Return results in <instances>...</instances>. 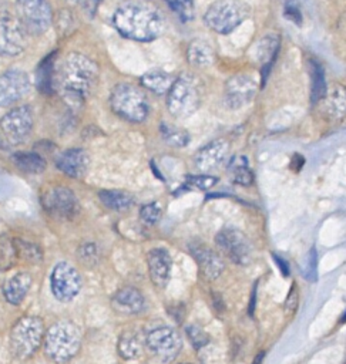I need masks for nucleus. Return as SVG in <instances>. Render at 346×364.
Instances as JSON below:
<instances>
[{"label":"nucleus","mask_w":346,"mask_h":364,"mask_svg":"<svg viewBox=\"0 0 346 364\" xmlns=\"http://www.w3.org/2000/svg\"><path fill=\"white\" fill-rule=\"evenodd\" d=\"M112 23L121 36L135 41H152L164 30L159 10L144 1H127L118 6Z\"/></svg>","instance_id":"1"},{"label":"nucleus","mask_w":346,"mask_h":364,"mask_svg":"<svg viewBox=\"0 0 346 364\" xmlns=\"http://www.w3.org/2000/svg\"><path fill=\"white\" fill-rule=\"evenodd\" d=\"M98 78V65L84 54L70 53L57 71V84L70 104H83Z\"/></svg>","instance_id":"2"},{"label":"nucleus","mask_w":346,"mask_h":364,"mask_svg":"<svg viewBox=\"0 0 346 364\" xmlns=\"http://www.w3.org/2000/svg\"><path fill=\"white\" fill-rule=\"evenodd\" d=\"M202 97L201 80L191 73H182L167 92V108L175 118H187L201 107Z\"/></svg>","instance_id":"3"},{"label":"nucleus","mask_w":346,"mask_h":364,"mask_svg":"<svg viewBox=\"0 0 346 364\" xmlns=\"http://www.w3.org/2000/svg\"><path fill=\"white\" fill-rule=\"evenodd\" d=\"M81 333L78 327L68 320L53 324L44 336L46 355L58 364L70 361L80 350Z\"/></svg>","instance_id":"4"},{"label":"nucleus","mask_w":346,"mask_h":364,"mask_svg":"<svg viewBox=\"0 0 346 364\" xmlns=\"http://www.w3.org/2000/svg\"><path fill=\"white\" fill-rule=\"evenodd\" d=\"M110 107L118 117L131 122H142L150 112L145 92L140 87L128 82H120L112 88Z\"/></svg>","instance_id":"5"},{"label":"nucleus","mask_w":346,"mask_h":364,"mask_svg":"<svg viewBox=\"0 0 346 364\" xmlns=\"http://www.w3.org/2000/svg\"><path fill=\"white\" fill-rule=\"evenodd\" d=\"M44 337L43 320L36 316H24L16 321L10 331V351L13 357L26 360L40 347Z\"/></svg>","instance_id":"6"},{"label":"nucleus","mask_w":346,"mask_h":364,"mask_svg":"<svg viewBox=\"0 0 346 364\" xmlns=\"http://www.w3.org/2000/svg\"><path fill=\"white\" fill-rule=\"evenodd\" d=\"M251 9L246 3L239 0H216L206 9L204 14L205 24L219 33L229 34L245 18H248Z\"/></svg>","instance_id":"7"},{"label":"nucleus","mask_w":346,"mask_h":364,"mask_svg":"<svg viewBox=\"0 0 346 364\" xmlns=\"http://www.w3.org/2000/svg\"><path fill=\"white\" fill-rule=\"evenodd\" d=\"M16 7L27 34H41L53 23V10L47 0H16Z\"/></svg>","instance_id":"8"},{"label":"nucleus","mask_w":346,"mask_h":364,"mask_svg":"<svg viewBox=\"0 0 346 364\" xmlns=\"http://www.w3.org/2000/svg\"><path fill=\"white\" fill-rule=\"evenodd\" d=\"M81 276L75 267L67 262H58L50 274V289L53 296L63 303L73 300L81 290Z\"/></svg>","instance_id":"9"},{"label":"nucleus","mask_w":346,"mask_h":364,"mask_svg":"<svg viewBox=\"0 0 346 364\" xmlns=\"http://www.w3.org/2000/svg\"><path fill=\"white\" fill-rule=\"evenodd\" d=\"M215 243L224 256L238 266H245L252 260V247L249 240L242 232L234 228L219 230L215 236Z\"/></svg>","instance_id":"10"},{"label":"nucleus","mask_w":346,"mask_h":364,"mask_svg":"<svg viewBox=\"0 0 346 364\" xmlns=\"http://www.w3.org/2000/svg\"><path fill=\"white\" fill-rule=\"evenodd\" d=\"M26 28L17 16L0 13V55L14 57L26 48Z\"/></svg>","instance_id":"11"},{"label":"nucleus","mask_w":346,"mask_h":364,"mask_svg":"<svg viewBox=\"0 0 346 364\" xmlns=\"http://www.w3.org/2000/svg\"><path fill=\"white\" fill-rule=\"evenodd\" d=\"M33 129V112L27 105L10 109L0 118V131L10 144H21Z\"/></svg>","instance_id":"12"},{"label":"nucleus","mask_w":346,"mask_h":364,"mask_svg":"<svg viewBox=\"0 0 346 364\" xmlns=\"http://www.w3.org/2000/svg\"><path fill=\"white\" fill-rule=\"evenodd\" d=\"M145 344L164 363L174 360L182 348L181 336L168 326L152 328L145 337Z\"/></svg>","instance_id":"13"},{"label":"nucleus","mask_w":346,"mask_h":364,"mask_svg":"<svg viewBox=\"0 0 346 364\" xmlns=\"http://www.w3.org/2000/svg\"><path fill=\"white\" fill-rule=\"evenodd\" d=\"M256 94V82L251 75L238 74L226 80L224 102L229 109H239L249 104Z\"/></svg>","instance_id":"14"},{"label":"nucleus","mask_w":346,"mask_h":364,"mask_svg":"<svg viewBox=\"0 0 346 364\" xmlns=\"http://www.w3.org/2000/svg\"><path fill=\"white\" fill-rule=\"evenodd\" d=\"M28 75L21 70H9L0 75V107H10L30 92Z\"/></svg>","instance_id":"15"},{"label":"nucleus","mask_w":346,"mask_h":364,"mask_svg":"<svg viewBox=\"0 0 346 364\" xmlns=\"http://www.w3.org/2000/svg\"><path fill=\"white\" fill-rule=\"evenodd\" d=\"M43 205L48 212L68 219L74 218L80 210V205L74 192L65 186L50 189L43 198Z\"/></svg>","instance_id":"16"},{"label":"nucleus","mask_w":346,"mask_h":364,"mask_svg":"<svg viewBox=\"0 0 346 364\" xmlns=\"http://www.w3.org/2000/svg\"><path fill=\"white\" fill-rule=\"evenodd\" d=\"M229 144L224 138L214 139L204 145L194 156V165L201 172H209L218 169L228 156Z\"/></svg>","instance_id":"17"},{"label":"nucleus","mask_w":346,"mask_h":364,"mask_svg":"<svg viewBox=\"0 0 346 364\" xmlns=\"http://www.w3.org/2000/svg\"><path fill=\"white\" fill-rule=\"evenodd\" d=\"M320 102V114L326 121L340 122L346 118V87L342 84L333 85L326 91ZM318 102V104H319Z\"/></svg>","instance_id":"18"},{"label":"nucleus","mask_w":346,"mask_h":364,"mask_svg":"<svg viewBox=\"0 0 346 364\" xmlns=\"http://www.w3.org/2000/svg\"><path fill=\"white\" fill-rule=\"evenodd\" d=\"M189 252L194 256L195 262L198 263L201 273L206 279L215 280L225 270V263H224L222 257L212 249H209L204 245H191Z\"/></svg>","instance_id":"19"},{"label":"nucleus","mask_w":346,"mask_h":364,"mask_svg":"<svg viewBox=\"0 0 346 364\" xmlns=\"http://www.w3.org/2000/svg\"><path fill=\"white\" fill-rule=\"evenodd\" d=\"M57 168L71 176V178H81L85 175L88 165H90V158L88 154L81 149V148H70L63 151L57 159H56Z\"/></svg>","instance_id":"20"},{"label":"nucleus","mask_w":346,"mask_h":364,"mask_svg":"<svg viewBox=\"0 0 346 364\" xmlns=\"http://www.w3.org/2000/svg\"><path fill=\"white\" fill-rule=\"evenodd\" d=\"M147 263L151 280L158 287H165L171 277L172 262L169 253L162 247H154L147 255Z\"/></svg>","instance_id":"21"},{"label":"nucleus","mask_w":346,"mask_h":364,"mask_svg":"<svg viewBox=\"0 0 346 364\" xmlns=\"http://www.w3.org/2000/svg\"><path fill=\"white\" fill-rule=\"evenodd\" d=\"M111 306L120 314H138L145 309V299L137 287L127 286L112 296Z\"/></svg>","instance_id":"22"},{"label":"nucleus","mask_w":346,"mask_h":364,"mask_svg":"<svg viewBox=\"0 0 346 364\" xmlns=\"http://www.w3.org/2000/svg\"><path fill=\"white\" fill-rule=\"evenodd\" d=\"M31 286V276L26 272H20L9 277L3 283V296L10 304H19L27 296Z\"/></svg>","instance_id":"23"},{"label":"nucleus","mask_w":346,"mask_h":364,"mask_svg":"<svg viewBox=\"0 0 346 364\" xmlns=\"http://www.w3.org/2000/svg\"><path fill=\"white\" fill-rule=\"evenodd\" d=\"M215 53L212 46L204 38H195L188 44L187 60L194 67H208L214 63Z\"/></svg>","instance_id":"24"},{"label":"nucleus","mask_w":346,"mask_h":364,"mask_svg":"<svg viewBox=\"0 0 346 364\" xmlns=\"http://www.w3.org/2000/svg\"><path fill=\"white\" fill-rule=\"evenodd\" d=\"M56 63V53H51L41 60V63L37 65L36 71V80L37 87L41 92L50 94L53 91V85L57 81V71L54 70Z\"/></svg>","instance_id":"25"},{"label":"nucleus","mask_w":346,"mask_h":364,"mask_svg":"<svg viewBox=\"0 0 346 364\" xmlns=\"http://www.w3.org/2000/svg\"><path fill=\"white\" fill-rule=\"evenodd\" d=\"M141 84L144 88L152 91L154 94H165L169 91L172 82H174V78L171 77V74H168L167 71L164 70H159V68H152L147 73H144L140 78Z\"/></svg>","instance_id":"26"},{"label":"nucleus","mask_w":346,"mask_h":364,"mask_svg":"<svg viewBox=\"0 0 346 364\" xmlns=\"http://www.w3.org/2000/svg\"><path fill=\"white\" fill-rule=\"evenodd\" d=\"M229 179L242 186H248L253 182V172L249 166L248 158L243 155H235L229 159L228 166H226Z\"/></svg>","instance_id":"27"},{"label":"nucleus","mask_w":346,"mask_h":364,"mask_svg":"<svg viewBox=\"0 0 346 364\" xmlns=\"http://www.w3.org/2000/svg\"><path fill=\"white\" fill-rule=\"evenodd\" d=\"M98 198L103 202L104 206L112 210H125L132 206L134 198L125 192V191H117V189H104L98 192Z\"/></svg>","instance_id":"28"},{"label":"nucleus","mask_w":346,"mask_h":364,"mask_svg":"<svg viewBox=\"0 0 346 364\" xmlns=\"http://www.w3.org/2000/svg\"><path fill=\"white\" fill-rule=\"evenodd\" d=\"M14 165L26 173H41L46 169V161L37 152H16L11 156Z\"/></svg>","instance_id":"29"},{"label":"nucleus","mask_w":346,"mask_h":364,"mask_svg":"<svg viewBox=\"0 0 346 364\" xmlns=\"http://www.w3.org/2000/svg\"><path fill=\"white\" fill-rule=\"evenodd\" d=\"M117 351L124 360H134L140 357L142 351V344L137 333L124 331L117 343Z\"/></svg>","instance_id":"30"},{"label":"nucleus","mask_w":346,"mask_h":364,"mask_svg":"<svg viewBox=\"0 0 346 364\" xmlns=\"http://www.w3.org/2000/svg\"><path fill=\"white\" fill-rule=\"evenodd\" d=\"M279 48V37L275 34H268L262 37L256 47V57L261 63L265 64V68L269 67L276 57Z\"/></svg>","instance_id":"31"},{"label":"nucleus","mask_w":346,"mask_h":364,"mask_svg":"<svg viewBox=\"0 0 346 364\" xmlns=\"http://www.w3.org/2000/svg\"><path fill=\"white\" fill-rule=\"evenodd\" d=\"M310 77H312V88H310V102L318 104L326 94V84H325V73L322 65L316 61H310Z\"/></svg>","instance_id":"32"},{"label":"nucleus","mask_w":346,"mask_h":364,"mask_svg":"<svg viewBox=\"0 0 346 364\" xmlns=\"http://www.w3.org/2000/svg\"><path fill=\"white\" fill-rule=\"evenodd\" d=\"M159 131H161V136L162 139L171 145V146H175V148H182L185 145H188L189 142V135L187 131L178 128V127H174L171 124H167V122H161L159 125Z\"/></svg>","instance_id":"33"},{"label":"nucleus","mask_w":346,"mask_h":364,"mask_svg":"<svg viewBox=\"0 0 346 364\" xmlns=\"http://www.w3.org/2000/svg\"><path fill=\"white\" fill-rule=\"evenodd\" d=\"M77 256L80 259V262L85 266H94L98 263L100 260V249L95 243H83L80 247H78V252H77Z\"/></svg>","instance_id":"34"},{"label":"nucleus","mask_w":346,"mask_h":364,"mask_svg":"<svg viewBox=\"0 0 346 364\" xmlns=\"http://www.w3.org/2000/svg\"><path fill=\"white\" fill-rule=\"evenodd\" d=\"M174 13L182 20L189 21L194 17V3L192 0H165Z\"/></svg>","instance_id":"35"},{"label":"nucleus","mask_w":346,"mask_h":364,"mask_svg":"<svg viewBox=\"0 0 346 364\" xmlns=\"http://www.w3.org/2000/svg\"><path fill=\"white\" fill-rule=\"evenodd\" d=\"M161 215H162V210H161L159 203H157V202L145 203L140 209V219L142 223H145L148 226L155 225L161 219Z\"/></svg>","instance_id":"36"},{"label":"nucleus","mask_w":346,"mask_h":364,"mask_svg":"<svg viewBox=\"0 0 346 364\" xmlns=\"http://www.w3.org/2000/svg\"><path fill=\"white\" fill-rule=\"evenodd\" d=\"M216 182H218V178H215L212 175H206V173H202V175H188L187 179H185V183L188 186L195 188V189H201V191H206V189L212 188Z\"/></svg>","instance_id":"37"},{"label":"nucleus","mask_w":346,"mask_h":364,"mask_svg":"<svg viewBox=\"0 0 346 364\" xmlns=\"http://www.w3.org/2000/svg\"><path fill=\"white\" fill-rule=\"evenodd\" d=\"M185 331H187V336H188L191 344H192L194 348H196V350H198V348H202L204 346H206V344L209 343V336H208L201 327H198V326H195V324L187 326Z\"/></svg>","instance_id":"38"},{"label":"nucleus","mask_w":346,"mask_h":364,"mask_svg":"<svg viewBox=\"0 0 346 364\" xmlns=\"http://www.w3.org/2000/svg\"><path fill=\"white\" fill-rule=\"evenodd\" d=\"M318 255H316V249L312 247L308 255H306V260H305V264L302 267V274L306 280L309 282H315L316 277H318Z\"/></svg>","instance_id":"39"},{"label":"nucleus","mask_w":346,"mask_h":364,"mask_svg":"<svg viewBox=\"0 0 346 364\" xmlns=\"http://www.w3.org/2000/svg\"><path fill=\"white\" fill-rule=\"evenodd\" d=\"M17 256L16 245H11L7 239L0 243V269H9Z\"/></svg>","instance_id":"40"},{"label":"nucleus","mask_w":346,"mask_h":364,"mask_svg":"<svg viewBox=\"0 0 346 364\" xmlns=\"http://www.w3.org/2000/svg\"><path fill=\"white\" fill-rule=\"evenodd\" d=\"M14 243H16V247L20 250V255L26 260H28V262H40L41 260V250L34 243H26V242H20V240H16Z\"/></svg>","instance_id":"41"},{"label":"nucleus","mask_w":346,"mask_h":364,"mask_svg":"<svg viewBox=\"0 0 346 364\" xmlns=\"http://www.w3.org/2000/svg\"><path fill=\"white\" fill-rule=\"evenodd\" d=\"M299 306V291H298V287L296 284L293 283L288 296H286V300H285V304H283V310H285V314L290 316L296 311Z\"/></svg>","instance_id":"42"},{"label":"nucleus","mask_w":346,"mask_h":364,"mask_svg":"<svg viewBox=\"0 0 346 364\" xmlns=\"http://www.w3.org/2000/svg\"><path fill=\"white\" fill-rule=\"evenodd\" d=\"M285 17L289 18L290 21H293L295 24H300L302 23V14H300V10L296 4L288 1L286 3V7H285Z\"/></svg>","instance_id":"43"},{"label":"nucleus","mask_w":346,"mask_h":364,"mask_svg":"<svg viewBox=\"0 0 346 364\" xmlns=\"http://www.w3.org/2000/svg\"><path fill=\"white\" fill-rule=\"evenodd\" d=\"M85 11L94 14L97 10V4L100 3V0H75Z\"/></svg>","instance_id":"44"},{"label":"nucleus","mask_w":346,"mask_h":364,"mask_svg":"<svg viewBox=\"0 0 346 364\" xmlns=\"http://www.w3.org/2000/svg\"><path fill=\"white\" fill-rule=\"evenodd\" d=\"M272 256H273V260L276 262L279 270L282 272V274H283V276H288V274H289V264H288L281 256H278V255H272Z\"/></svg>","instance_id":"45"},{"label":"nucleus","mask_w":346,"mask_h":364,"mask_svg":"<svg viewBox=\"0 0 346 364\" xmlns=\"http://www.w3.org/2000/svg\"><path fill=\"white\" fill-rule=\"evenodd\" d=\"M255 300H256V284L252 289V296H251V301H249V314L251 316L253 314V309H255V304H256Z\"/></svg>","instance_id":"46"},{"label":"nucleus","mask_w":346,"mask_h":364,"mask_svg":"<svg viewBox=\"0 0 346 364\" xmlns=\"http://www.w3.org/2000/svg\"><path fill=\"white\" fill-rule=\"evenodd\" d=\"M263 353H259L256 357H255V360H253V363L252 364H262V360H263Z\"/></svg>","instance_id":"47"},{"label":"nucleus","mask_w":346,"mask_h":364,"mask_svg":"<svg viewBox=\"0 0 346 364\" xmlns=\"http://www.w3.org/2000/svg\"><path fill=\"white\" fill-rule=\"evenodd\" d=\"M181 364H189V363H181Z\"/></svg>","instance_id":"48"}]
</instances>
